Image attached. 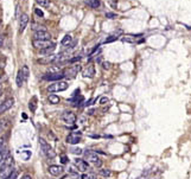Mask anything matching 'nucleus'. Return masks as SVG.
<instances>
[{
    "label": "nucleus",
    "instance_id": "72a5a7b5",
    "mask_svg": "<svg viewBox=\"0 0 191 179\" xmlns=\"http://www.w3.org/2000/svg\"><path fill=\"white\" fill-rule=\"evenodd\" d=\"M111 68V63L109 62H105L103 63V69H109Z\"/></svg>",
    "mask_w": 191,
    "mask_h": 179
},
{
    "label": "nucleus",
    "instance_id": "a878e982",
    "mask_svg": "<svg viewBox=\"0 0 191 179\" xmlns=\"http://www.w3.org/2000/svg\"><path fill=\"white\" fill-rule=\"evenodd\" d=\"M36 101H37V99H36V97H33V99H32V101H30L29 108L31 109V112H35V110H36Z\"/></svg>",
    "mask_w": 191,
    "mask_h": 179
},
{
    "label": "nucleus",
    "instance_id": "412c9836",
    "mask_svg": "<svg viewBox=\"0 0 191 179\" xmlns=\"http://www.w3.org/2000/svg\"><path fill=\"white\" fill-rule=\"evenodd\" d=\"M8 156H10V152H8V150H7L6 147H4V148L0 150V161L4 159H6Z\"/></svg>",
    "mask_w": 191,
    "mask_h": 179
},
{
    "label": "nucleus",
    "instance_id": "7c9ffc66",
    "mask_svg": "<svg viewBox=\"0 0 191 179\" xmlns=\"http://www.w3.org/2000/svg\"><path fill=\"white\" fill-rule=\"evenodd\" d=\"M84 178L86 179H97L95 174H93V173H88L87 176H84Z\"/></svg>",
    "mask_w": 191,
    "mask_h": 179
},
{
    "label": "nucleus",
    "instance_id": "6e6552de",
    "mask_svg": "<svg viewBox=\"0 0 191 179\" xmlns=\"http://www.w3.org/2000/svg\"><path fill=\"white\" fill-rule=\"evenodd\" d=\"M81 138H82V132H73L70 133L68 137H67V142L70 144V145H76L81 141Z\"/></svg>",
    "mask_w": 191,
    "mask_h": 179
},
{
    "label": "nucleus",
    "instance_id": "79ce46f5",
    "mask_svg": "<svg viewBox=\"0 0 191 179\" xmlns=\"http://www.w3.org/2000/svg\"><path fill=\"white\" fill-rule=\"evenodd\" d=\"M0 68H1V64H0Z\"/></svg>",
    "mask_w": 191,
    "mask_h": 179
},
{
    "label": "nucleus",
    "instance_id": "2f4dec72",
    "mask_svg": "<svg viewBox=\"0 0 191 179\" xmlns=\"http://www.w3.org/2000/svg\"><path fill=\"white\" fill-rule=\"evenodd\" d=\"M106 17L109 18V19H114L116 16H115L114 13H109V12H108V13H106Z\"/></svg>",
    "mask_w": 191,
    "mask_h": 179
},
{
    "label": "nucleus",
    "instance_id": "f03ea898",
    "mask_svg": "<svg viewBox=\"0 0 191 179\" xmlns=\"http://www.w3.org/2000/svg\"><path fill=\"white\" fill-rule=\"evenodd\" d=\"M29 74H30V70H29V66L27 65H24L17 74V77H16V83H17V87H21L26 80L29 77Z\"/></svg>",
    "mask_w": 191,
    "mask_h": 179
},
{
    "label": "nucleus",
    "instance_id": "7ed1b4c3",
    "mask_svg": "<svg viewBox=\"0 0 191 179\" xmlns=\"http://www.w3.org/2000/svg\"><path fill=\"white\" fill-rule=\"evenodd\" d=\"M69 87V84L65 81H58V82H54L52 84H50L48 87V91L49 93H57V91H64L67 90Z\"/></svg>",
    "mask_w": 191,
    "mask_h": 179
},
{
    "label": "nucleus",
    "instance_id": "4468645a",
    "mask_svg": "<svg viewBox=\"0 0 191 179\" xmlns=\"http://www.w3.org/2000/svg\"><path fill=\"white\" fill-rule=\"evenodd\" d=\"M33 37H35V39L37 40H50L51 35L48 31H37V32H35Z\"/></svg>",
    "mask_w": 191,
    "mask_h": 179
},
{
    "label": "nucleus",
    "instance_id": "e433bc0d",
    "mask_svg": "<svg viewBox=\"0 0 191 179\" xmlns=\"http://www.w3.org/2000/svg\"><path fill=\"white\" fill-rule=\"evenodd\" d=\"M16 178H17V172L14 171V172L12 173V176H11V177H8L7 179H16Z\"/></svg>",
    "mask_w": 191,
    "mask_h": 179
},
{
    "label": "nucleus",
    "instance_id": "f8f14e48",
    "mask_svg": "<svg viewBox=\"0 0 191 179\" xmlns=\"http://www.w3.org/2000/svg\"><path fill=\"white\" fill-rule=\"evenodd\" d=\"M14 172V168H13V165H10L7 167H5L4 170L0 171V179H7L8 177L12 176V173Z\"/></svg>",
    "mask_w": 191,
    "mask_h": 179
},
{
    "label": "nucleus",
    "instance_id": "5701e85b",
    "mask_svg": "<svg viewBox=\"0 0 191 179\" xmlns=\"http://www.w3.org/2000/svg\"><path fill=\"white\" fill-rule=\"evenodd\" d=\"M138 37H140V35L139 36H126V37L122 38V42H125V43H135V40H136Z\"/></svg>",
    "mask_w": 191,
    "mask_h": 179
},
{
    "label": "nucleus",
    "instance_id": "473e14b6",
    "mask_svg": "<svg viewBox=\"0 0 191 179\" xmlns=\"http://www.w3.org/2000/svg\"><path fill=\"white\" fill-rule=\"evenodd\" d=\"M61 162H62V164H67V162H68V158H67L65 156H62V157H61Z\"/></svg>",
    "mask_w": 191,
    "mask_h": 179
},
{
    "label": "nucleus",
    "instance_id": "39448f33",
    "mask_svg": "<svg viewBox=\"0 0 191 179\" xmlns=\"http://www.w3.org/2000/svg\"><path fill=\"white\" fill-rule=\"evenodd\" d=\"M64 76V73L63 71H57V73H48L43 76V80L44 81H49V82H58L61 81Z\"/></svg>",
    "mask_w": 191,
    "mask_h": 179
},
{
    "label": "nucleus",
    "instance_id": "393cba45",
    "mask_svg": "<svg viewBox=\"0 0 191 179\" xmlns=\"http://www.w3.org/2000/svg\"><path fill=\"white\" fill-rule=\"evenodd\" d=\"M36 2L42 7H48L50 6V0H36Z\"/></svg>",
    "mask_w": 191,
    "mask_h": 179
},
{
    "label": "nucleus",
    "instance_id": "4be33fe9",
    "mask_svg": "<svg viewBox=\"0 0 191 179\" xmlns=\"http://www.w3.org/2000/svg\"><path fill=\"white\" fill-rule=\"evenodd\" d=\"M121 33H122V31H121V30H119V32H117V33L109 36L107 39L105 40V43H112V42H114V40H116L117 38H119V35H121Z\"/></svg>",
    "mask_w": 191,
    "mask_h": 179
},
{
    "label": "nucleus",
    "instance_id": "ea45409f",
    "mask_svg": "<svg viewBox=\"0 0 191 179\" xmlns=\"http://www.w3.org/2000/svg\"><path fill=\"white\" fill-rule=\"evenodd\" d=\"M2 42H4V39H2V37H1V36H0V45H1V44H2Z\"/></svg>",
    "mask_w": 191,
    "mask_h": 179
},
{
    "label": "nucleus",
    "instance_id": "aec40b11",
    "mask_svg": "<svg viewBox=\"0 0 191 179\" xmlns=\"http://www.w3.org/2000/svg\"><path fill=\"white\" fill-rule=\"evenodd\" d=\"M48 100H49V102H50L51 104H57V103H59V101H61V99L58 97L57 95H55V94H51V95H49Z\"/></svg>",
    "mask_w": 191,
    "mask_h": 179
},
{
    "label": "nucleus",
    "instance_id": "58836bf2",
    "mask_svg": "<svg viewBox=\"0 0 191 179\" xmlns=\"http://www.w3.org/2000/svg\"><path fill=\"white\" fill-rule=\"evenodd\" d=\"M21 179H32V177H31L30 174H24V176L21 177Z\"/></svg>",
    "mask_w": 191,
    "mask_h": 179
},
{
    "label": "nucleus",
    "instance_id": "423d86ee",
    "mask_svg": "<svg viewBox=\"0 0 191 179\" xmlns=\"http://www.w3.org/2000/svg\"><path fill=\"white\" fill-rule=\"evenodd\" d=\"M33 46L36 48V49H38V50H45V49H48V48H50V46H52L55 43H52V42H50V40H37V39H33Z\"/></svg>",
    "mask_w": 191,
    "mask_h": 179
},
{
    "label": "nucleus",
    "instance_id": "20e7f679",
    "mask_svg": "<svg viewBox=\"0 0 191 179\" xmlns=\"http://www.w3.org/2000/svg\"><path fill=\"white\" fill-rule=\"evenodd\" d=\"M84 159L90 161V162H94L96 167H101L102 166V161L99 158L97 152H95V151H86L84 152Z\"/></svg>",
    "mask_w": 191,
    "mask_h": 179
},
{
    "label": "nucleus",
    "instance_id": "f704fd0d",
    "mask_svg": "<svg viewBox=\"0 0 191 179\" xmlns=\"http://www.w3.org/2000/svg\"><path fill=\"white\" fill-rule=\"evenodd\" d=\"M81 58H82L81 56H76V57H74V58H71V60H70V63H74V62H77V60H80Z\"/></svg>",
    "mask_w": 191,
    "mask_h": 179
},
{
    "label": "nucleus",
    "instance_id": "dca6fc26",
    "mask_svg": "<svg viewBox=\"0 0 191 179\" xmlns=\"http://www.w3.org/2000/svg\"><path fill=\"white\" fill-rule=\"evenodd\" d=\"M10 165H13V158H12L11 156H8L6 159H4V160H1V161H0V171H1V170H4L5 167L10 166Z\"/></svg>",
    "mask_w": 191,
    "mask_h": 179
},
{
    "label": "nucleus",
    "instance_id": "6ab92c4d",
    "mask_svg": "<svg viewBox=\"0 0 191 179\" xmlns=\"http://www.w3.org/2000/svg\"><path fill=\"white\" fill-rule=\"evenodd\" d=\"M99 174H100L101 177L108 178V177H111V176H112V171H111V170H107V168H100Z\"/></svg>",
    "mask_w": 191,
    "mask_h": 179
},
{
    "label": "nucleus",
    "instance_id": "0eeeda50",
    "mask_svg": "<svg viewBox=\"0 0 191 179\" xmlns=\"http://www.w3.org/2000/svg\"><path fill=\"white\" fill-rule=\"evenodd\" d=\"M61 119L63 122H65L67 125H74L76 122V115L73 112H64L61 115Z\"/></svg>",
    "mask_w": 191,
    "mask_h": 179
},
{
    "label": "nucleus",
    "instance_id": "9b49d317",
    "mask_svg": "<svg viewBox=\"0 0 191 179\" xmlns=\"http://www.w3.org/2000/svg\"><path fill=\"white\" fill-rule=\"evenodd\" d=\"M75 166L77 167V171L78 172H86L88 170V162L83 159H75Z\"/></svg>",
    "mask_w": 191,
    "mask_h": 179
},
{
    "label": "nucleus",
    "instance_id": "f3484780",
    "mask_svg": "<svg viewBox=\"0 0 191 179\" xmlns=\"http://www.w3.org/2000/svg\"><path fill=\"white\" fill-rule=\"evenodd\" d=\"M94 75H95V70H94V66H93V65H89V68L83 73V76H84V77H90V79H92Z\"/></svg>",
    "mask_w": 191,
    "mask_h": 179
},
{
    "label": "nucleus",
    "instance_id": "2eb2a0df",
    "mask_svg": "<svg viewBox=\"0 0 191 179\" xmlns=\"http://www.w3.org/2000/svg\"><path fill=\"white\" fill-rule=\"evenodd\" d=\"M27 23H29V16H27L26 13H23V14L20 16V21H19V32L20 33L24 32V30L26 29Z\"/></svg>",
    "mask_w": 191,
    "mask_h": 179
},
{
    "label": "nucleus",
    "instance_id": "c756f323",
    "mask_svg": "<svg viewBox=\"0 0 191 179\" xmlns=\"http://www.w3.org/2000/svg\"><path fill=\"white\" fill-rule=\"evenodd\" d=\"M35 13L38 16L39 18H43V17H44V13H43V11H42L40 8H35Z\"/></svg>",
    "mask_w": 191,
    "mask_h": 179
},
{
    "label": "nucleus",
    "instance_id": "a19ab883",
    "mask_svg": "<svg viewBox=\"0 0 191 179\" xmlns=\"http://www.w3.org/2000/svg\"><path fill=\"white\" fill-rule=\"evenodd\" d=\"M0 90H1V85H0Z\"/></svg>",
    "mask_w": 191,
    "mask_h": 179
},
{
    "label": "nucleus",
    "instance_id": "f257e3e1",
    "mask_svg": "<svg viewBox=\"0 0 191 179\" xmlns=\"http://www.w3.org/2000/svg\"><path fill=\"white\" fill-rule=\"evenodd\" d=\"M39 146H40V150L43 152V154L48 158V159H54L56 157V153L54 151V148L50 146V144L43 138H39Z\"/></svg>",
    "mask_w": 191,
    "mask_h": 179
},
{
    "label": "nucleus",
    "instance_id": "1a4fd4ad",
    "mask_svg": "<svg viewBox=\"0 0 191 179\" xmlns=\"http://www.w3.org/2000/svg\"><path fill=\"white\" fill-rule=\"evenodd\" d=\"M48 171H49V173H50L51 176L58 177V176H61V174L63 173L64 168H63L62 166H59V165H51V166H49Z\"/></svg>",
    "mask_w": 191,
    "mask_h": 179
},
{
    "label": "nucleus",
    "instance_id": "ddd939ff",
    "mask_svg": "<svg viewBox=\"0 0 191 179\" xmlns=\"http://www.w3.org/2000/svg\"><path fill=\"white\" fill-rule=\"evenodd\" d=\"M14 103V100L13 99H7L5 100L2 103H0V114L1 113H5L6 110H8Z\"/></svg>",
    "mask_w": 191,
    "mask_h": 179
},
{
    "label": "nucleus",
    "instance_id": "c85d7f7f",
    "mask_svg": "<svg viewBox=\"0 0 191 179\" xmlns=\"http://www.w3.org/2000/svg\"><path fill=\"white\" fill-rule=\"evenodd\" d=\"M71 153H74V154H78V156H81V154L83 153V151H82V150H81V148L78 147V148H73V150H71Z\"/></svg>",
    "mask_w": 191,
    "mask_h": 179
},
{
    "label": "nucleus",
    "instance_id": "4c0bfd02",
    "mask_svg": "<svg viewBox=\"0 0 191 179\" xmlns=\"http://www.w3.org/2000/svg\"><path fill=\"white\" fill-rule=\"evenodd\" d=\"M94 101H95V100H94V99L89 100V101H88V102H87V103H86V106H87V107H88V106H92V104H93V102H94Z\"/></svg>",
    "mask_w": 191,
    "mask_h": 179
},
{
    "label": "nucleus",
    "instance_id": "b1692460",
    "mask_svg": "<svg viewBox=\"0 0 191 179\" xmlns=\"http://www.w3.org/2000/svg\"><path fill=\"white\" fill-rule=\"evenodd\" d=\"M55 49H56V44H54L52 46H50V48H48V49H45V50H42V54H43V55L50 56V54H52Z\"/></svg>",
    "mask_w": 191,
    "mask_h": 179
},
{
    "label": "nucleus",
    "instance_id": "cd10ccee",
    "mask_svg": "<svg viewBox=\"0 0 191 179\" xmlns=\"http://www.w3.org/2000/svg\"><path fill=\"white\" fill-rule=\"evenodd\" d=\"M32 29H33L36 32H37V31H46V27H45V26H39V25H35Z\"/></svg>",
    "mask_w": 191,
    "mask_h": 179
},
{
    "label": "nucleus",
    "instance_id": "c9c22d12",
    "mask_svg": "<svg viewBox=\"0 0 191 179\" xmlns=\"http://www.w3.org/2000/svg\"><path fill=\"white\" fill-rule=\"evenodd\" d=\"M106 102H108V99H107V97H102L101 101H100V103H101V104H105Z\"/></svg>",
    "mask_w": 191,
    "mask_h": 179
},
{
    "label": "nucleus",
    "instance_id": "9d476101",
    "mask_svg": "<svg viewBox=\"0 0 191 179\" xmlns=\"http://www.w3.org/2000/svg\"><path fill=\"white\" fill-rule=\"evenodd\" d=\"M80 70H81V66H80V65H73V66H70L69 69H67L65 71H63V73H64V76H65V77H75Z\"/></svg>",
    "mask_w": 191,
    "mask_h": 179
},
{
    "label": "nucleus",
    "instance_id": "bb28decb",
    "mask_svg": "<svg viewBox=\"0 0 191 179\" xmlns=\"http://www.w3.org/2000/svg\"><path fill=\"white\" fill-rule=\"evenodd\" d=\"M89 5H90L92 7L96 8V7L100 6V1H99V0H90V1H89Z\"/></svg>",
    "mask_w": 191,
    "mask_h": 179
},
{
    "label": "nucleus",
    "instance_id": "a211bd4d",
    "mask_svg": "<svg viewBox=\"0 0 191 179\" xmlns=\"http://www.w3.org/2000/svg\"><path fill=\"white\" fill-rule=\"evenodd\" d=\"M71 42H73V37H71V35H65V36L63 37L62 42H61V45L67 46V45H69Z\"/></svg>",
    "mask_w": 191,
    "mask_h": 179
}]
</instances>
